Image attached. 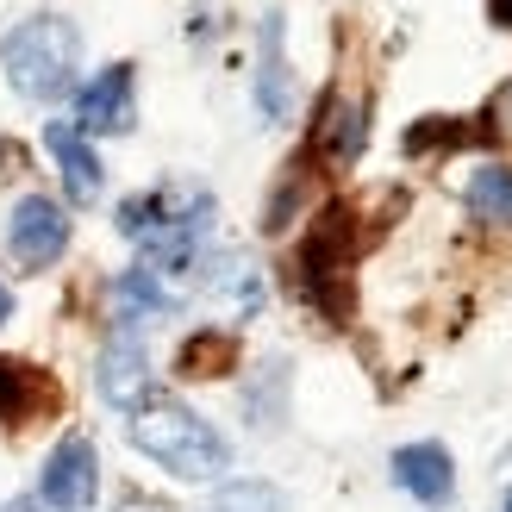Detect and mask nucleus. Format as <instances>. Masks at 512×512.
Wrapping results in <instances>:
<instances>
[{
  "instance_id": "1",
  "label": "nucleus",
  "mask_w": 512,
  "mask_h": 512,
  "mask_svg": "<svg viewBox=\"0 0 512 512\" xmlns=\"http://www.w3.org/2000/svg\"><path fill=\"white\" fill-rule=\"evenodd\" d=\"M207 232H213V194L200 182H157L119 207V238H132L157 275L194 269Z\"/></svg>"
},
{
  "instance_id": "2",
  "label": "nucleus",
  "mask_w": 512,
  "mask_h": 512,
  "mask_svg": "<svg viewBox=\"0 0 512 512\" xmlns=\"http://www.w3.org/2000/svg\"><path fill=\"white\" fill-rule=\"evenodd\" d=\"M132 450H144L157 469H169L175 481H219L232 469V444L194 413V406L169 400V394H144L125 419Z\"/></svg>"
},
{
  "instance_id": "3",
  "label": "nucleus",
  "mask_w": 512,
  "mask_h": 512,
  "mask_svg": "<svg viewBox=\"0 0 512 512\" xmlns=\"http://www.w3.org/2000/svg\"><path fill=\"white\" fill-rule=\"evenodd\" d=\"M75 63H82V32H75L69 19H57V13H38V19H25V25H13V32L0 38V69H7V82L25 100L69 94Z\"/></svg>"
},
{
  "instance_id": "4",
  "label": "nucleus",
  "mask_w": 512,
  "mask_h": 512,
  "mask_svg": "<svg viewBox=\"0 0 512 512\" xmlns=\"http://www.w3.org/2000/svg\"><path fill=\"white\" fill-rule=\"evenodd\" d=\"M350 263H356V213L350 207H325L319 225L306 232L300 256H294V281L331 325L350 319Z\"/></svg>"
},
{
  "instance_id": "5",
  "label": "nucleus",
  "mask_w": 512,
  "mask_h": 512,
  "mask_svg": "<svg viewBox=\"0 0 512 512\" xmlns=\"http://www.w3.org/2000/svg\"><path fill=\"white\" fill-rule=\"evenodd\" d=\"M7 250L19 269H50L69 250V207L50 194H19L7 213Z\"/></svg>"
},
{
  "instance_id": "6",
  "label": "nucleus",
  "mask_w": 512,
  "mask_h": 512,
  "mask_svg": "<svg viewBox=\"0 0 512 512\" xmlns=\"http://www.w3.org/2000/svg\"><path fill=\"white\" fill-rule=\"evenodd\" d=\"M100 494V456L88 438H63L57 450L44 456V475H38V500L50 512H88Z\"/></svg>"
},
{
  "instance_id": "7",
  "label": "nucleus",
  "mask_w": 512,
  "mask_h": 512,
  "mask_svg": "<svg viewBox=\"0 0 512 512\" xmlns=\"http://www.w3.org/2000/svg\"><path fill=\"white\" fill-rule=\"evenodd\" d=\"M132 94H138V75L132 63H107L94 82L75 94V132H132Z\"/></svg>"
},
{
  "instance_id": "8",
  "label": "nucleus",
  "mask_w": 512,
  "mask_h": 512,
  "mask_svg": "<svg viewBox=\"0 0 512 512\" xmlns=\"http://www.w3.org/2000/svg\"><path fill=\"white\" fill-rule=\"evenodd\" d=\"M100 400L107 406H132L150 394V356H144V338H138V325H119L113 338H107V350H100Z\"/></svg>"
},
{
  "instance_id": "9",
  "label": "nucleus",
  "mask_w": 512,
  "mask_h": 512,
  "mask_svg": "<svg viewBox=\"0 0 512 512\" xmlns=\"http://www.w3.org/2000/svg\"><path fill=\"white\" fill-rule=\"evenodd\" d=\"M388 475H394V488L413 494L419 506H444L456 494V463H450V450L431 444V438L425 444H400L394 463H388Z\"/></svg>"
},
{
  "instance_id": "10",
  "label": "nucleus",
  "mask_w": 512,
  "mask_h": 512,
  "mask_svg": "<svg viewBox=\"0 0 512 512\" xmlns=\"http://www.w3.org/2000/svg\"><path fill=\"white\" fill-rule=\"evenodd\" d=\"M363 138H369V100L356 94H331L325 113H319V132H313V150L325 163H356L363 157Z\"/></svg>"
},
{
  "instance_id": "11",
  "label": "nucleus",
  "mask_w": 512,
  "mask_h": 512,
  "mask_svg": "<svg viewBox=\"0 0 512 512\" xmlns=\"http://www.w3.org/2000/svg\"><path fill=\"white\" fill-rule=\"evenodd\" d=\"M294 88H288V57H281V13L263 19V38H256V113L269 125L288 119Z\"/></svg>"
},
{
  "instance_id": "12",
  "label": "nucleus",
  "mask_w": 512,
  "mask_h": 512,
  "mask_svg": "<svg viewBox=\"0 0 512 512\" xmlns=\"http://www.w3.org/2000/svg\"><path fill=\"white\" fill-rule=\"evenodd\" d=\"M44 144H50V157H57V169H63V188H69V200L75 207H88V200L100 194V157H94V144L75 132V125H50L44 132Z\"/></svg>"
},
{
  "instance_id": "13",
  "label": "nucleus",
  "mask_w": 512,
  "mask_h": 512,
  "mask_svg": "<svg viewBox=\"0 0 512 512\" xmlns=\"http://www.w3.org/2000/svg\"><path fill=\"white\" fill-rule=\"evenodd\" d=\"M232 369H238V338L225 325L194 331V338L175 350V375H188V381H213V375H232Z\"/></svg>"
},
{
  "instance_id": "14",
  "label": "nucleus",
  "mask_w": 512,
  "mask_h": 512,
  "mask_svg": "<svg viewBox=\"0 0 512 512\" xmlns=\"http://www.w3.org/2000/svg\"><path fill=\"white\" fill-rule=\"evenodd\" d=\"M113 294H119V325H138V319H163V313H175V288H163V275L150 269V263L125 269Z\"/></svg>"
},
{
  "instance_id": "15",
  "label": "nucleus",
  "mask_w": 512,
  "mask_h": 512,
  "mask_svg": "<svg viewBox=\"0 0 512 512\" xmlns=\"http://www.w3.org/2000/svg\"><path fill=\"white\" fill-rule=\"evenodd\" d=\"M469 213L488 225H512V163H481L469 175Z\"/></svg>"
},
{
  "instance_id": "16",
  "label": "nucleus",
  "mask_w": 512,
  "mask_h": 512,
  "mask_svg": "<svg viewBox=\"0 0 512 512\" xmlns=\"http://www.w3.org/2000/svg\"><path fill=\"white\" fill-rule=\"evenodd\" d=\"M32 394H50V381H38L25 363H13V356H0V425L32 419Z\"/></svg>"
},
{
  "instance_id": "17",
  "label": "nucleus",
  "mask_w": 512,
  "mask_h": 512,
  "mask_svg": "<svg viewBox=\"0 0 512 512\" xmlns=\"http://www.w3.org/2000/svg\"><path fill=\"white\" fill-rule=\"evenodd\" d=\"M213 269H219V275H213V294H219V300H232L238 313H256V306H263V275H256L244 256H219Z\"/></svg>"
},
{
  "instance_id": "18",
  "label": "nucleus",
  "mask_w": 512,
  "mask_h": 512,
  "mask_svg": "<svg viewBox=\"0 0 512 512\" xmlns=\"http://www.w3.org/2000/svg\"><path fill=\"white\" fill-rule=\"evenodd\" d=\"M207 512H294V506L281 488H269V481H225Z\"/></svg>"
},
{
  "instance_id": "19",
  "label": "nucleus",
  "mask_w": 512,
  "mask_h": 512,
  "mask_svg": "<svg viewBox=\"0 0 512 512\" xmlns=\"http://www.w3.org/2000/svg\"><path fill=\"white\" fill-rule=\"evenodd\" d=\"M119 512H175V506H169V500H138V494H132V500H125Z\"/></svg>"
},
{
  "instance_id": "20",
  "label": "nucleus",
  "mask_w": 512,
  "mask_h": 512,
  "mask_svg": "<svg viewBox=\"0 0 512 512\" xmlns=\"http://www.w3.org/2000/svg\"><path fill=\"white\" fill-rule=\"evenodd\" d=\"M488 13H494V25H512V0H488Z\"/></svg>"
},
{
  "instance_id": "21",
  "label": "nucleus",
  "mask_w": 512,
  "mask_h": 512,
  "mask_svg": "<svg viewBox=\"0 0 512 512\" xmlns=\"http://www.w3.org/2000/svg\"><path fill=\"white\" fill-rule=\"evenodd\" d=\"M13 319V294H7V281H0V325Z\"/></svg>"
},
{
  "instance_id": "22",
  "label": "nucleus",
  "mask_w": 512,
  "mask_h": 512,
  "mask_svg": "<svg viewBox=\"0 0 512 512\" xmlns=\"http://www.w3.org/2000/svg\"><path fill=\"white\" fill-rule=\"evenodd\" d=\"M0 512H44V506H38V500H7Z\"/></svg>"
},
{
  "instance_id": "23",
  "label": "nucleus",
  "mask_w": 512,
  "mask_h": 512,
  "mask_svg": "<svg viewBox=\"0 0 512 512\" xmlns=\"http://www.w3.org/2000/svg\"><path fill=\"white\" fill-rule=\"evenodd\" d=\"M506 113H512V94H506Z\"/></svg>"
},
{
  "instance_id": "24",
  "label": "nucleus",
  "mask_w": 512,
  "mask_h": 512,
  "mask_svg": "<svg viewBox=\"0 0 512 512\" xmlns=\"http://www.w3.org/2000/svg\"><path fill=\"white\" fill-rule=\"evenodd\" d=\"M506 512H512V494H506Z\"/></svg>"
}]
</instances>
